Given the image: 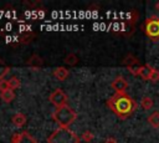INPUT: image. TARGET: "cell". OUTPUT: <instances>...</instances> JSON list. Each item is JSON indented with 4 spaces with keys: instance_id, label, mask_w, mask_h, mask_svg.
<instances>
[{
    "instance_id": "30bf717a",
    "label": "cell",
    "mask_w": 159,
    "mask_h": 143,
    "mask_svg": "<svg viewBox=\"0 0 159 143\" xmlns=\"http://www.w3.org/2000/svg\"><path fill=\"white\" fill-rule=\"evenodd\" d=\"M53 76L60 81H65L67 78V76H68V70L66 67H63V66L56 67L55 71H53Z\"/></svg>"
},
{
    "instance_id": "cb8c5ba5",
    "label": "cell",
    "mask_w": 159,
    "mask_h": 143,
    "mask_svg": "<svg viewBox=\"0 0 159 143\" xmlns=\"http://www.w3.org/2000/svg\"><path fill=\"white\" fill-rule=\"evenodd\" d=\"M104 143H117V139H116L114 137H108V138L104 141Z\"/></svg>"
},
{
    "instance_id": "ba28073f",
    "label": "cell",
    "mask_w": 159,
    "mask_h": 143,
    "mask_svg": "<svg viewBox=\"0 0 159 143\" xmlns=\"http://www.w3.org/2000/svg\"><path fill=\"white\" fill-rule=\"evenodd\" d=\"M43 63V61H42V58L39 56V55H36V53H34L27 61H26V65L27 66H30V67H32V68H39L41 65Z\"/></svg>"
},
{
    "instance_id": "603a6c76",
    "label": "cell",
    "mask_w": 159,
    "mask_h": 143,
    "mask_svg": "<svg viewBox=\"0 0 159 143\" xmlns=\"http://www.w3.org/2000/svg\"><path fill=\"white\" fill-rule=\"evenodd\" d=\"M31 37H34V34H31V35H26V36H22V37H21V40H20V42L26 44V42L31 41Z\"/></svg>"
},
{
    "instance_id": "5bb4252c",
    "label": "cell",
    "mask_w": 159,
    "mask_h": 143,
    "mask_svg": "<svg viewBox=\"0 0 159 143\" xmlns=\"http://www.w3.org/2000/svg\"><path fill=\"white\" fill-rule=\"evenodd\" d=\"M19 143H37V141L29 133V132H22L21 133V139H20V142Z\"/></svg>"
},
{
    "instance_id": "e0dca14e",
    "label": "cell",
    "mask_w": 159,
    "mask_h": 143,
    "mask_svg": "<svg viewBox=\"0 0 159 143\" xmlns=\"http://www.w3.org/2000/svg\"><path fill=\"white\" fill-rule=\"evenodd\" d=\"M93 138H94V134H93L91 131H84V132L82 133V136H81V139H82L83 142H87V143L92 142Z\"/></svg>"
},
{
    "instance_id": "7402d4cb",
    "label": "cell",
    "mask_w": 159,
    "mask_h": 143,
    "mask_svg": "<svg viewBox=\"0 0 159 143\" xmlns=\"http://www.w3.org/2000/svg\"><path fill=\"white\" fill-rule=\"evenodd\" d=\"M21 139V133H14L11 137V143H19Z\"/></svg>"
},
{
    "instance_id": "7c38bea8",
    "label": "cell",
    "mask_w": 159,
    "mask_h": 143,
    "mask_svg": "<svg viewBox=\"0 0 159 143\" xmlns=\"http://www.w3.org/2000/svg\"><path fill=\"white\" fill-rule=\"evenodd\" d=\"M147 119H148V122H149V124H150L152 127L158 128V127H159V111H157V112L152 113L150 116H148Z\"/></svg>"
},
{
    "instance_id": "8fae6325",
    "label": "cell",
    "mask_w": 159,
    "mask_h": 143,
    "mask_svg": "<svg viewBox=\"0 0 159 143\" xmlns=\"http://www.w3.org/2000/svg\"><path fill=\"white\" fill-rule=\"evenodd\" d=\"M0 96H1V99H2L4 102H6V103H10V102L15 98V93H14V91H12V90L2 91V92L0 93Z\"/></svg>"
},
{
    "instance_id": "4fadbf2b",
    "label": "cell",
    "mask_w": 159,
    "mask_h": 143,
    "mask_svg": "<svg viewBox=\"0 0 159 143\" xmlns=\"http://www.w3.org/2000/svg\"><path fill=\"white\" fill-rule=\"evenodd\" d=\"M140 107H142L143 109H145V111L150 109V108L153 107V99H152L149 96H144V97L142 98V101H140Z\"/></svg>"
},
{
    "instance_id": "3957f363",
    "label": "cell",
    "mask_w": 159,
    "mask_h": 143,
    "mask_svg": "<svg viewBox=\"0 0 159 143\" xmlns=\"http://www.w3.org/2000/svg\"><path fill=\"white\" fill-rule=\"evenodd\" d=\"M77 118V113L75 109H72L70 106H62L53 111L52 119L60 126V127H70Z\"/></svg>"
},
{
    "instance_id": "2e32d148",
    "label": "cell",
    "mask_w": 159,
    "mask_h": 143,
    "mask_svg": "<svg viewBox=\"0 0 159 143\" xmlns=\"http://www.w3.org/2000/svg\"><path fill=\"white\" fill-rule=\"evenodd\" d=\"M7 81H9V87H10V90H15V88H19V87H20V85H21L20 80H19L16 76H12V77H10Z\"/></svg>"
},
{
    "instance_id": "277c9868",
    "label": "cell",
    "mask_w": 159,
    "mask_h": 143,
    "mask_svg": "<svg viewBox=\"0 0 159 143\" xmlns=\"http://www.w3.org/2000/svg\"><path fill=\"white\" fill-rule=\"evenodd\" d=\"M143 31L148 37L157 41L159 39V17H149L143 25Z\"/></svg>"
},
{
    "instance_id": "44dd1931",
    "label": "cell",
    "mask_w": 159,
    "mask_h": 143,
    "mask_svg": "<svg viewBox=\"0 0 159 143\" xmlns=\"http://www.w3.org/2000/svg\"><path fill=\"white\" fill-rule=\"evenodd\" d=\"M6 90H10L9 87V81L7 80H1L0 81V91H6Z\"/></svg>"
},
{
    "instance_id": "ffe728a7",
    "label": "cell",
    "mask_w": 159,
    "mask_h": 143,
    "mask_svg": "<svg viewBox=\"0 0 159 143\" xmlns=\"http://www.w3.org/2000/svg\"><path fill=\"white\" fill-rule=\"evenodd\" d=\"M149 81H152V82H158L159 81V71L158 70H155V68L153 70V72L149 77Z\"/></svg>"
},
{
    "instance_id": "7a4b0ae2",
    "label": "cell",
    "mask_w": 159,
    "mask_h": 143,
    "mask_svg": "<svg viewBox=\"0 0 159 143\" xmlns=\"http://www.w3.org/2000/svg\"><path fill=\"white\" fill-rule=\"evenodd\" d=\"M80 137L70 127H58L47 137V143H80Z\"/></svg>"
},
{
    "instance_id": "6da1fadb",
    "label": "cell",
    "mask_w": 159,
    "mask_h": 143,
    "mask_svg": "<svg viewBox=\"0 0 159 143\" xmlns=\"http://www.w3.org/2000/svg\"><path fill=\"white\" fill-rule=\"evenodd\" d=\"M107 106L120 119L128 118L138 107L137 102L127 93H114L107 99Z\"/></svg>"
},
{
    "instance_id": "d6986e66",
    "label": "cell",
    "mask_w": 159,
    "mask_h": 143,
    "mask_svg": "<svg viewBox=\"0 0 159 143\" xmlns=\"http://www.w3.org/2000/svg\"><path fill=\"white\" fill-rule=\"evenodd\" d=\"M124 63H125L128 67H130V66H133V65L138 63V60H137L135 57H133L132 55H128V56L125 57V60H124Z\"/></svg>"
},
{
    "instance_id": "9c48e42d",
    "label": "cell",
    "mask_w": 159,
    "mask_h": 143,
    "mask_svg": "<svg viewBox=\"0 0 159 143\" xmlns=\"http://www.w3.org/2000/svg\"><path fill=\"white\" fill-rule=\"evenodd\" d=\"M11 121H12V124L15 126V127H22L25 123H26V116L24 114V113H20V112H17V113H15L14 116H12V118H11Z\"/></svg>"
},
{
    "instance_id": "9a60e30c",
    "label": "cell",
    "mask_w": 159,
    "mask_h": 143,
    "mask_svg": "<svg viewBox=\"0 0 159 143\" xmlns=\"http://www.w3.org/2000/svg\"><path fill=\"white\" fill-rule=\"evenodd\" d=\"M65 63L66 65H70V66H75L77 62H78V57L75 55V53H70V55H67L66 57H65Z\"/></svg>"
},
{
    "instance_id": "52a82bcc",
    "label": "cell",
    "mask_w": 159,
    "mask_h": 143,
    "mask_svg": "<svg viewBox=\"0 0 159 143\" xmlns=\"http://www.w3.org/2000/svg\"><path fill=\"white\" fill-rule=\"evenodd\" d=\"M153 70H154V67H152L150 65L139 66V68H138V76L142 77L143 80H149V77H150Z\"/></svg>"
},
{
    "instance_id": "ac0fdd59",
    "label": "cell",
    "mask_w": 159,
    "mask_h": 143,
    "mask_svg": "<svg viewBox=\"0 0 159 143\" xmlns=\"http://www.w3.org/2000/svg\"><path fill=\"white\" fill-rule=\"evenodd\" d=\"M9 71H10V67H9V66H6V65H4V63H2V61H0V81H1V80H4L5 75H7V73H9Z\"/></svg>"
},
{
    "instance_id": "5b68a950",
    "label": "cell",
    "mask_w": 159,
    "mask_h": 143,
    "mask_svg": "<svg viewBox=\"0 0 159 143\" xmlns=\"http://www.w3.org/2000/svg\"><path fill=\"white\" fill-rule=\"evenodd\" d=\"M48 99H50V102H51L53 106H56V108H58V107L66 106L68 98H67V95H66L61 88H56V90L50 95Z\"/></svg>"
},
{
    "instance_id": "8992f818",
    "label": "cell",
    "mask_w": 159,
    "mask_h": 143,
    "mask_svg": "<svg viewBox=\"0 0 159 143\" xmlns=\"http://www.w3.org/2000/svg\"><path fill=\"white\" fill-rule=\"evenodd\" d=\"M111 87L116 91V93H125V90L128 88V82L124 77L118 76L113 80V82L111 83Z\"/></svg>"
}]
</instances>
